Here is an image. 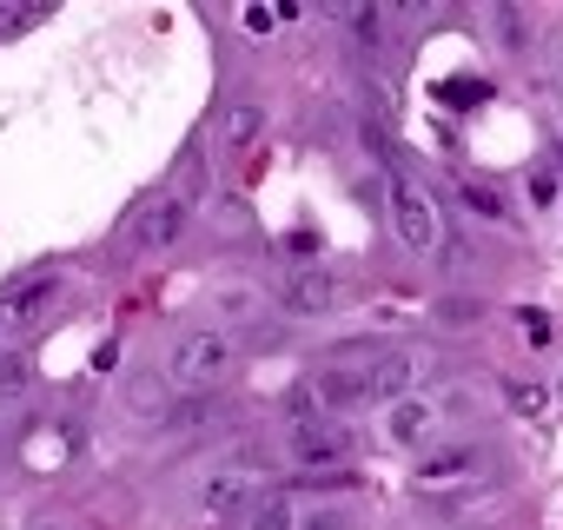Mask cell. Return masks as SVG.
<instances>
[{
    "label": "cell",
    "mask_w": 563,
    "mask_h": 530,
    "mask_svg": "<svg viewBox=\"0 0 563 530\" xmlns=\"http://www.w3.org/2000/svg\"><path fill=\"white\" fill-rule=\"evenodd\" d=\"M391 232H398V245L405 252H438V239H444V219H438V199H431V186L424 179H411V173H391Z\"/></svg>",
    "instance_id": "cell-1"
},
{
    "label": "cell",
    "mask_w": 563,
    "mask_h": 530,
    "mask_svg": "<svg viewBox=\"0 0 563 530\" xmlns=\"http://www.w3.org/2000/svg\"><path fill=\"white\" fill-rule=\"evenodd\" d=\"M352 451H358V438H352V424H339V418H299V424H292V457H299L306 477L339 471Z\"/></svg>",
    "instance_id": "cell-2"
},
{
    "label": "cell",
    "mask_w": 563,
    "mask_h": 530,
    "mask_svg": "<svg viewBox=\"0 0 563 530\" xmlns=\"http://www.w3.org/2000/svg\"><path fill=\"white\" fill-rule=\"evenodd\" d=\"M225 365H232V339L225 332H186L179 352H173V378L186 391H212L225 378Z\"/></svg>",
    "instance_id": "cell-3"
},
{
    "label": "cell",
    "mask_w": 563,
    "mask_h": 530,
    "mask_svg": "<svg viewBox=\"0 0 563 530\" xmlns=\"http://www.w3.org/2000/svg\"><path fill=\"white\" fill-rule=\"evenodd\" d=\"M339 306V279L325 273V265H299V273L286 279V312L292 319H325Z\"/></svg>",
    "instance_id": "cell-4"
},
{
    "label": "cell",
    "mask_w": 563,
    "mask_h": 530,
    "mask_svg": "<svg viewBox=\"0 0 563 530\" xmlns=\"http://www.w3.org/2000/svg\"><path fill=\"white\" fill-rule=\"evenodd\" d=\"M54 299H60V279H27V286H14L8 299H0V332H27V325H41V319L54 312Z\"/></svg>",
    "instance_id": "cell-5"
},
{
    "label": "cell",
    "mask_w": 563,
    "mask_h": 530,
    "mask_svg": "<svg viewBox=\"0 0 563 530\" xmlns=\"http://www.w3.org/2000/svg\"><path fill=\"white\" fill-rule=\"evenodd\" d=\"M179 225H186V199H153V206H140V219H133V252H166V245L179 239Z\"/></svg>",
    "instance_id": "cell-6"
},
{
    "label": "cell",
    "mask_w": 563,
    "mask_h": 530,
    "mask_svg": "<svg viewBox=\"0 0 563 530\" xmlns=\"http://www.w3.org/2000/svg\"><path fill=\"white\" fill-rule=\"evenodd\" d=\"M411 378H418V358H411V352H391V358L365 365V398L398 405V398H411Z\"/></svg>",
    "instance_id": "cell-7"
},
{
    "label": "cell",
    "mask_w": 563,
    "mask_h": 530,
    "mask_svg": "<svg viewBox=\"0 0 563 530\" xmlns=\"http://www.w3.org/2000/svg\"><path fill=\"white\" fill-rule=\"evenodd\" d=\"M312 405H319V418H339V411L365 405V372H319L312 378Z\"/></svg>",
    "instance_id": "cell-8"
},
{
    "label": "cell",
    "mask_w": 563,
    "mask_h": 530,
    "mask_svg": "<svg viewBox=\"0 0 563 530\" xmlns=\"http://www.w3.org/2000/svg\"><path fill=\"white\" fill-rule=\"evenodd\" d=\"M252 497H245V471H212L206 484H199V510L212 517V523H225V517H239Z\"/></svg>",
    "instance_id": "cell-9"
},
{
    "label": "cell",
    "mask_w": 563,
    "mask_h": 530,
    "mask_svg": "<svg viewBox=\"0 0 563 530\" xmlns=\"http://www.w3.org/2000/svg\"><path fill=\"white\" fill-rule=\"evenodd\" d=\"M431 424H438V405H431V398H398L391 418H385V438H391V444H424Z\"/></svg>",
    "instance_id": "cell-10"
},
{
    "label": "cell",
    "mask_w": 563,
    "mask_h": 530,
    "mask_svg": "<svg viewBox=\"0 0 563 530\" xmlns=\"http://www.w3.org/2000/svg\"><path fill=\"white\" fill-rule=\"evenodd\" d=\"M471 471H477V444H444V451L418 457V484H457Z\"/></svg>",
    "instance_id": "cell-11"
},
{
    "label": "cell",
    "mask_w": 563,
    "mask_h": 530,
    "mask_svg": "<svg viewBox=\"0 0 563 530\" xmlns=\"http://www.w3.org/2000/svg\"><path fill=\"white\" fill-rule=\"evenodd\" d=\"M245 530H299V510H292V497H286V490H265V497H252V504H245Z\"/></svg>",
    "instance_id": "cell-12"
},
{
    "label": "cell",
    "mask_w": 563,
    "mask_h": 530,
    "mask_svg": "<svg viewBox=\"0 0 563 530\" xmlns=\"http://www.w3.org/2000/svg\"><path fill=\"white\" fill-rule=\"evenodd\" d=\"M457 199H464L471 219H484V225H510V206H504L497 186H484V179H457Z\"/></svg>",
    "instance_id": "cell-13"
},
{
    "label": "cell",
    "mask_w": 563,
    "mask_h": 530,
    "mask_svg": "<svg viewBox=\"0 0 563 530\" xmlns=\"http://www.w3.org/2000/svg\"><path fill=\"white\" fill-rule=\"evenodd\" d=\"M258 133H265V107H252V100H239V107L225 113V146H232V153H245V146H252Z\"/></svg>",
    "instance_id": "cell-14"
},
{
    "label": "cell",
    "mask_w": 563,
    "mask_h": 530,
    "mask_svg": "<svg viewBox=\"0 0 563 530\" xmlns=\"http://www.w3.org/2000/svg\"><path fill=\"white\" fill-rule=\"evenodd\" d=\"M345 27L358 34V47H378V34H385V8H352Z\"/></svg>",
    "instance_id": "cell-15"
},
{
    "label": "cell",
    "mask_w": 563,
    "mask_h": 530,
    "mask_svg": "<svg viewBox=\"0 0 563 530\" xmlns=\"http://www.w3.org/2000/svg\"><path fill=\"white\" fill-rule=\"evenodd\" d=\"M517 332H523V345H550V312L523 306V312H517Z\"/></svg>",
    "instance_id": "cell-16"
},
{
    "label": "cell",
    "mask_w": 563,
    "mask_h": 530,
    "mask_svg": "<svg viewBox=\"0 0 563 530\" xmlns=\"http://www.w3.org/2000/svg\"><path fill=\"white\" fill-rule=\"evenodd\" d=\"M438 319H444V325H471V319H484V306H471V299H444Z\"/></svg>",
    "instance_id": "cell-17"
},
{
    "label": "cell",
    "mask_w": 563,
    "mask_h": 530,
    "mask_svg": "<svg viewBox=\"0 0 563 530\" xmlns=\"http://www.w3.org/2000/svg\"><path fill=\"white\" fill-rule=\"evenodd\" d=\"M504 398H510V411H523V418L543 411V391H537V385H504Z\"/></svg>",
    "instance_id": "cell-18"
},
{
    "label": "cell",
    "mask_w": 563,
    "mask_h": 530,
    "mask_svg": "<svg viewBox=\"0 0 563 530\" xmlns=\"http://www.w3.org/2000/svg\"><path fill=\"white\" fill-rule=\"evenodd\" d=\"M21 385H27V358L0 352V391H21Z\"/></svg>",
    "instance_id": "cell-19"
},
{
    "label": "cell",
    "mask_w": 563,
    "mask_h": 530,
    "mask_svg": "<svg viewBox=\"0 0 563 530\" xmlns=\"http://www.w3.org/2000/svg\"><path fill=\"white\" fill-rule=\"evenodd\" d=\"M239 21H245V34H272L278 27V8H245Z\"/></svg>",
    "instance_id": "cell-20"
},
{
    "label": "cell",
    "mask_w": 563,
    "mask_h": 530,
    "mask_svg": "<svg viewBox=\"0 0 563 530\" xmlns=\"http://www.w3.org/2000/svg\"><path fill=\"white\" fill-rule=\"evenodd\" d=\"M299 530H352L345 510H319V517H299Z\"/></svg>",
    "instance_id": "cell-21"
},
{
    "label": "cell",
    "mask_w": 563,
    "mask_h": 530,
    "mask_svg": "<svg viewBox=\"0 0 563 530\" xmlns=\"http://www.w3.org/2000/svg\"><path fill=\"white\" fill-rule=\"evenodd\" d=\"M530 199L550 206V199H556V179H550V173H530Z\"/></svg>",
    "instance_id": "cell-22"
},
{
    "label": "cell",
    "mask_w": 563,
    "mask_h": 530,
    "mask_svg": "<svg viewBox=\"0 0 563 530\" xmlns=\"http://www.w3.org/2000/svg\"><path fill=\"white\" fill-rule=\"evenodd\" d=\"M34 530H67V523H34Z\"/></svg>",
    "instance_id": "cell-23"
}]
</instances>
